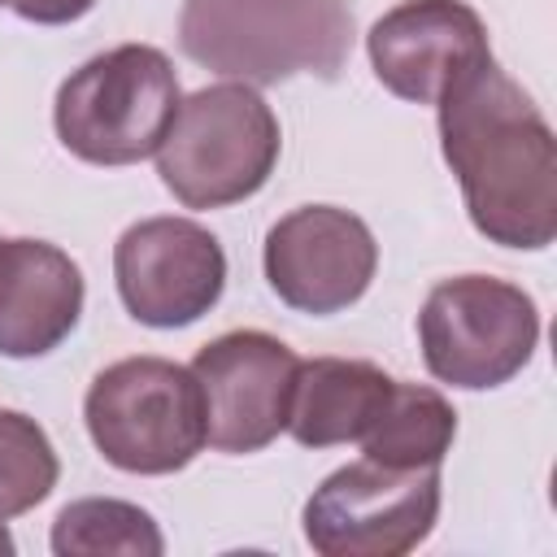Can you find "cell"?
Here are the masks:
<instances>
[{
	"label": "cell",
	"mask_w": 557,
	"mask_h": 557,
	"mask_svg": "<svg viewBox=\"0 0 557 557\" xmlns=\"http://www.w3.org/2000/svg\"><path fill=\"white\" fill-rule=\"evenodd\" d=\"M440 109V148L479 235L500 248H548L557 235V139L535 100L492 61L461 70Z\"/></svg>",
	"instance_id": "6da1fadb"
},
{
	"label": "cell",
	"mask_w": 557,
	"mask_h": 557,
	"mask_svg": "<svg viewBox=\"0 0 557 557\" xmlns=\"http://www.w3.org/2000/svg\"><path fill=\"white\" fill-rule=\"evenodd\" d=\"M178 48L235 83L335 78L352 52L348 0H183Z\"/></svg>",
	"instance_id": "7a4b0ae2"
},
{
	"label": "cell",
	"mask_w": 557,
	"mask_h": 557,
	"mask_svg": "<svg viewBox=\"0 0 557 557\" xmlns=\"http://www.w3.org/2000/svg\"><path fill=\"white\" fill-rule=\"evenodd\" d=\"M278 148L274 109L248 83H213L178 100L157 148V174L178 205L226 209L265 187Z\"/></svg>",
	"instance_id": "3957f363"
},
{
	"label": "cell",
	"mask_w": 557,
	"mask_h": 557,
	"mask_svg": "<svg viewBox=\"0 0 557 557\" xmlns=\"http://www.w3.org/2000/svg\"><path fill=\"white\" fill-rule=\"evenodd\" d=\"M178 113V74L152 44H122L78 65L52 104L61 144L91 165L152 157Z\"/></svg>",
	"instance_id": "277c9868"
},
{
	"label": "cell",
	"mask_w": 557,
	"mask_h": 557,
	"mask_svg": "<svg viewBox=\"0 0 557 557\" xmlns=\"http://www.w3.org/2000/svg\"><path fill=\"white\" fill-rule=\"evenodd\" d=\"M100 457L126 474H174L205 448V405L187 366L126 357L104 366L83 400Z\"/></svg>",
	"instance_id": "5b68a950"
},
{
	"label": "cell",
	"mask_w": 557,
	"mask_h": 557,
	"mask_svg": "<svg viewBox=\"0 0 557 557\" xmlns=\"http://www.w3.org/2000/svg\"><path fill=\"white\" fill-rule=\"evenodd\" d=\"M422 361L440 383L483 392L509 383L540 344L535 300L492 274H461L431 287L418 313Z\"/></svg>",
	"instance_id": "8992f818"
},
{
	"label": "cell",
	"mask_w": 557,
	"mask_h": 557,
	"mask_svg": "<svg viewBox=\"0 0 557 557\" xmlns=\"http://www.w3.org/2000/svg\"><path fill=\"white\" fill-rule=\"evenodd\" d=\"M440 518V466L392 470L370 457L335 470L305 500V540L322 557H405Z\"/></svg>",
	"instance_id": "52a82bcc"
},
{
	"label": "cell",
	"mask_w": 557,
	"mask_h": 557,
	"mask_svg": "<svg viewBox=\"0 0 557 557\" xmlns=\"http://www.w3.org/2000/svg\"><path fill=\"white\" fill-rule=\"evenodd\" d=\"M205 405V444L218 453H257L287 431V405L300 357L265 331H226L187 366Z\"/></svg>",
	"instance_id": "ba28073f"
},
{
	"label": "cell",
	"mask_w": 557,
	"mask_h": 557,
	"mask_svg": "<svg viewBox=\"0 0 557 557\" xmlns=\"http://www.w3.org/2000/svg\"><path fill=\"white\" fill-rule=\"evenodd\" d=\"M113 278L135 322L174 331L218 305L226 287V252L191 218H144L122 231Z\"/></svg>",
	"instance_id": "9c48e42d"
},
{
	"label": "cell",
	"mask_w": 557,
	"mask_h": 557,
	"mask_svg": "<svg viewBox=\"0 0 557 557\" xmlns=\"http://www.w3.org/2000/svg\"><path fill=\"white\" fill-rule=\"evenodd\" d=\"M379 244L370 226L335 205H305L265 235V278L296 313H339L357 305L374 278Z\"/></svg>",
	"instance_id": "30bf717a"
},
{
	"label": "cell",
	"mask_w": 557,
	"mask_h": 557,
	"mask_svg": "<svg viewBox=\"0 0 557 557\" xmlns=\"http://www.w3.org/2000/svg\"><path fill=\"white\" fill-rule=\"evenodd\" d=\"M366 48L374 78L413 104H435L461 70L492 57L487 26L466 0H405L370 26Z\"/></svg>",
	"instance_id": "8fae6325"
},
{
	"label": "cell",
	"mask_w": 557,
	"mask_h": 557,
	"mask_svg": "<svg viewBox=\"0 0 557 557\" xmlns=\"http://www.w3.org/2000/svg\"><path fill=\"white\" fill-rule=\"evenodd\" d=\"M83 313V274L57 244L0 239V352L44 357Z\"/></svg>",
	"instance_id": "7c38bea8"
},
{
	"label": "cell",
	"mask_w": 557,
	"mask_h": 557,
	"mask_svg": "<svg viewBox=\"0 0 557 557\" xmlns=\"http://www.w3.org/2000/svg\"><path fill=\"white\" fill-rule=\"evenodd\" d=\"M387 387H392V374H383L374 361H361V357L300 361L292 405H287V431L305 448L357 444L374 422Z\"/></svg>",
	"instance_id": "4fadbf2b"
},
{
	"label": "cell",
	"mask_w": 557,
	"mask_h": 557,
	"mask_svg": "<svg viewBox=\"0 0 557 557\" xmlns=\"http://www.w3.org/2000/svg\"><path fill=\"white\" fill-rule=\"evenodd\" d=\"M457 440V409L422 383H396L387 387L374 422L357 440L370 461L392 470H422L440 466Z\"/></svg>",
	"instance_id": "5bb4252c"
},
{
	"label": "cell",
	"mask_w": 557,
	"mask_h": 557,
	"mask_svg": "<svg viewBox=\"0 0 557 557\" xmlns=\"http://www.w3.org/2000/svg\"><path fill=\"white\" fill-rule=\"evenodd\" d=\"M57 557H161L165 540L148 509L113 496L70 500L52 522Z\"/></svg>",
	"instance_id": "9a60e30c"
},
{
	"label": "cell",
	"mask_w": 557,
	"mask_h": 557,
	"mask_svg": "<svg viewBox=\"0 0 557 557\" xmlns=\"http://www.w3.org/2000/svg\"><path fill=\"white\" fill-rule=\"evenodd\" d=\"M57 453L44 426L17 409H0V518L35 509L57 487Z\"/></svg>",
	"instance_id": "2e32d148"
},
{
	"label": "cell",
	"mask_w": 557,
	"mask_h": 557,
	"mask_svg": "<svg viewBox=\"0 0 557 557\" xmlns=\"http://www.w3.org/2000/svg\"><path fill=\"white\" fill-rule=\"evenodd\" d=\"M17 17L26 22H39V26H65V22H78L96 0H4Z\"/></svg>",
	"instance_id": "e0dca14e"
},
{
	"label": "cell",
	"mask_w": 557,
	"mask_h": 557,
	"mask_svg": "<svg viewBox=\"0 0 557 557\" xmlns=\"http://www.w3.org/2000/svg\"><path fill=\"white\" fill-rule=\"evenodd\" d=\"M13 553V535L4 531V518H0V557H9Z\"/></svg>",
	"instance_id": "ac0fdd59"
},
{
	"label": "cell",
	"mask_w": 557,
	"mask_h": 557,
	"mask_svg": "<svg viewBox=\"0 0 557 557\" xmlns=\"http://www.w3.org/2000/svg\"><path fill=\"white\" fill-rule=\"evenodd\" d=\"M0 4H4V0H0Z\"/></svg>",
	"instance_id": "d6986e66"
}]
</instances>
